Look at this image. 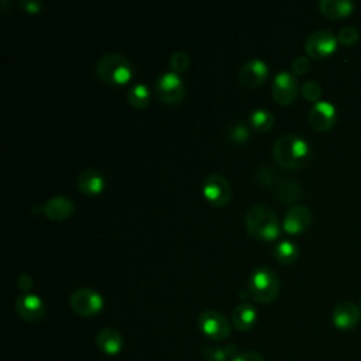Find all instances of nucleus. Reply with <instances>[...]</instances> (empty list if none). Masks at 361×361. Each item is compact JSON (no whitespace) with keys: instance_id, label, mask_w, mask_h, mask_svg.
I'll return each mask as SVG.
<instances>
[{"instance_id":"8","label":"nucleus","mask_w":361,"mask_h":361,"mask_svg":"<svg viewBox=\"0 0 361 361\" xmlns=\"http://www.w3.org/2000/svg\"><path fill=\"white\" fill-rule=\"evenodd\" d=\"M337 35L330 30H317L305 41V51L309 56L320 59L331 55L337 48Z\"/></svg>"},{"instance_id":"4","label":"nucleus","mask_w":361,"mask_h":361,"mask_svg":"<svg viewBox=\"0 0 361 361\" xmlns=\"http://www.w3.org/2000/svg\"><path fill=\"white\" fill-rule=\"evenodd\" d=\"M96 73L102 80L107 83L120 85L131 78L133 66L127 56L116 52H109L97 59Z\"/></svg>"},{"instance_id":"12","label":"nucleus","mask_w":361,"mask_h":361,"mask_svg":"<svg viewBox=\"0 0 361 361\" xmlns=\"http://www.w3.org/2000/svg\"><path fill=\"white\" fill-rule=\"evenodd\" d=\"M268 76V66L259 58H251L245 61L238 71V80L245 87H257Z\"/></svg>"},{"instance_id":"25","label":"nucleus","mask_w":361,"mask_h":361,"mask_svg":"<svg viewBox=\"0 0 361 361\" xmlns=\"http://www.w3.org/2000/svg\"><path fill=\"white\" fill-rule=\"evenodd\" d=\"M250 124L258 131H267L274 124V114L267 109H255L248 116Z\"/></svg>"},{"instance_id":"19","label":"nucleus","mask_w":361,"mask_h":361,"mask_svg":"<svg viewBox=\"0 0 361 361\" xmlns=\"http://www.w3.org/2000/svg\"><path fill=\"white\" fill-rule=\"evenodd\" d=\"M319 10L327 18L337 20L351 14L354 10V3L350 0H320Z\"/></svg>"},{"instance_id":"30","label":"nucleus","mask_w":361,"mask_h":361,"mask_svg":"<svg viewBox=\"0 0 361 361\" xmlns=\"http://www.w3.org/2000/svg\"><path fill=\"white\" fill-rule=\"evenodd\" d=\"M257 182L262 183V185H271L276 180V172L271 168V166H267V165H261L257 168L255 173H254Z\"/></svg>"},{"instance_id":"29","label":"nucleus","mask_w":361,"mask_h":361,"mask_svg":"<svg viewBox=\"0 0 361 361\" xmlns=\"http://www.w3.org/2000/svg\"><path fill=\"white\" fill-rule=\"evenodd\" d=\"M302 94L303 97L307 100V102H319L320 96H322V87L317 82L314 80H306L303 85H302Z\"/></svg>"},{"instance_id":"14","label":"nucleus","mask_w":361,"mask_h":361,"mask_svg":"<svg viewBox=\"0 0 361 361\" xmlns=\"http://www.w3.org/2000/svg\"><path fill=\"white\" fill-rule=\"evenodd\" d=\"M312 221V213L305 204H293L283 216V230L289 234H299L305 231Z\"/></svg>"},{"instance_id":"23","label":"nucleus","mask_w":361,"mask_h":361,"mask_svg":"<svg viewBox=\"0 0 361 361\" xmlns=\"http://www.w3.org/2000/svg\"><path fill=\"white\" fill-rule=\"evenodd\" d=\"M272 254L276 261H279L282 264H292L296 261V258L299 255V248L293 241L282 240L275 245Z\"/></svg>"},{"instance_id":"5","label":"nucleus","mask_w":361,"mask_h":361,"mask_svg":"<svg viewBox=\"0 0 361 361\" xmlns=\"http://www.w3.org/2000/svg\"><path fill=\"white\" fill-rule=\"evenodd\" d=\"M197 326H199V330L206 337L214 341H221L227 338L231 331V326L227 317L223 313L212 309L204 310L199 314Z\"/></svg>"},{"instance_id":"17","label":"nucleus","mask_w":361,"mask_h":361,"mask_svg":"<svg viewBox=\"0 0 361 361\" xmlns=\"http://www.w3.org/2000/svg\"><path fill=\"white\" fill-rule=\"evenodd\" d=\"M73 212V202L69 196L56 195L44 203V214L52 220H62Z\"/></svg>"},{"instance_id":"32","label":"nucleus","mask_w":361,"mask_h":361,"mask_svg":"<svg viewBox=\"0 0 361 361\" xmlns=\"http://www.w3.org/2000/svg\"><path fill=\"white\" fill-rule=\"evenodd\" d=\"M17 285L23 290V293H30V290L32 288V278L28 274L23 272V274H20V276L17 279Z\"/></svg>"},{"instance_id":"7","label":"nucleus","mask_w":361,"mask_h":361,"mask_svg":"<svg viewBox=\"0 0 361 361\" xmlns=\"http://www.w3.org/2000/svg\"><path fill=\"white\" fill-rule=\"evenodd\" d=\"M155 93L158 99L168 104H176L183 100L185 86L176 72H165L155 82Z\"/></svg>"},{"instance_id":"18","label":"nucleus","mask_w":361,"mask_h":361,"mask_svg":"<svg viewBox=\"0 0 361 361\" xmlns=\"http://www.w3.org/2000/svg\"><path fill=\"white\" fill-rule=\"evenodd\" d=\"M257 317H258V313L255 306L248 302H243L237 305L231 313L233 326L240 331L251 330L257 322Z\"/></svg>"},{"instance_id":"13","label":"nucleus","mask_w":361,"mask_h":361,"mask_svg":"<svg viewBox=\"0 0 361 361\" xmlns=\"http://www.w3.org/2000/svg\"><path fill=\"white\" fill-rule=\"evenodd\" d=\"M337 118L336 107L327 100H319L313 103L309 111V123L317 131L330 130Z\"/></svg>"},{"instance_id":"1","label":"nucleus","mask_w":361,"mask_h":361,"mask_svg":"<svg viewBox=\"0 0 361 361\" xmlns=\"http://www.w3.org/2000/svg\"><path fill=\"white\" fill-rule=\"evenodd\" d=\"M274 159L278 165L293 169L303 166L310 158V147L307 141L299 134H282L272 147Z\"/></svg>"},{"instance_id":"21","label":"nucleus","mask_w":361,"mask_h":361,"mask_svg":"<svg viewBox=\"0 0 361 361\" xmlns=\"http://www.w3.org/2000/svg\"><path fill=\"white\" fill-rule=\"evenodd\" d=\"M238 354V347L234 343H228L226 345L207 344L202 348L203 358L209 361H233Z\"/></svg>"},{"instance_id":"26","label":"nucleus","mask_w":361,"mask_h":361,"mask_svg":"<svg viewBox=\"0 0 361 361\" xmlns=\"http://www.w3.org/2000/svg\"><path fill=\"white\" fill-rule=\"evenodd\" d=\"M190 65V58L185 51H175L169 56V66L172 72H183L189 68Z\"/></svg>"},{"instance_id":"11","label":"nucleus","mask_w":361,"mask_h":361,"mask_svg":"<svg viewBox=\"0 0 361 361\" xmlns=\"http://www.w3.org/2000/svg\"><path fill=\"white\" fill-rule=\"evenodd\" d=\"M18 316L27 322H38L45 316V305L34 293H21L14 302Z\"/></svg>"},{"instance_id":"2","label":"nucleus","mask_w":361,"mask_h":361,"mask_svg":"<svg viewBox=\"0 0 361 361\" xmlns=\"http://www.w3.org/2000/svg\"><path fill=\"white\" fill-rule=\"evenodd\" d=\"M245 228L250 235L259 240H272L281 231L276 213L265 203H254L245 212Z\"/></svg>"},{"instance_id":"33","label":"nucleus","mask_w":361,"mask_h":361,"mask_svg":"<svg viewBox=\"0 0 361 361\" xmlns=\"http://www.w3.org/2000/svg\"><path fill=\"white\" fill-rule=\"evenodd\" d=\"M233 361H264V357L257 351L240 353Z\"/></svg>"},{"instance_id":"27","label":"nucleus","mask_w":361,"mask_h":361,"mask_svg":"<svg viewBox=\"0 0 361 361\" xmlns=\"http://www.w3.org/2000/svg\"><path fill=\"white\" fill-rule=\"evenodd\" d=\"M228 138L234 142H244L248 140L250 137V130L248 127L243 123V121H237V123H233L230 127H228Z\"/></svg>"},{"instance_id":"28","label":"nucleus","mask_w":361,"mask_h":361,"mask_svg":"<svg viewBox=\"0 0 361 361\" xmlns=\"http://www.w3.org/2000/svg\"><path fill=\"white\" fill-rule=\"evenodd\" d=\"M358 38H360L358 30L354 28V27H350V25H345V27L340 28L338 32H337V41L341 45H345V47L354 45L358 41Z\"/></svg>"},{"instance_id":"9","label":"nucleus","mask_w":361,"mask_h":361,"mask_svg":"<svg viewBox=\"0 0 361 361\" xmlns=\"http://www.w3.org/2000/svg\"><path fill=\"white\" fill-rule=\"evenodd\" d=\"M203 195L214 206H224L231 197V188L227 179L219 173H210L204 178Z\"/></svg>"},{"instance_id":"22","label":"nucleus","mask_w":361,"mask_h":361,"mask_svg":"<svg viewBox=\"0 0 361 361\" xmlns=\"http://www.w3.org/2000/svg\"><path fill=\"white\" fill-rule=\"evenodd\" d=\"M275 195L276 197L281 200V202H285V203H295L298 202L299 199H302L303 196V189H302V185L295 180V179H285V180H281L275 189Z\"/></svg>"},{"instance_id":"20","label":"nucleus","mask_w":361,"mask_h":361,"mask_svg":"<svg viewBox=\"0 0 361 361\" xmlns=\"http://www.w3.org/2000/svg\"><path fill=\"white\" fill-rule=\"evenodd\" d=\"M103 176L94 168H86L78 175V188L86 195H96L103 189Z\"/></svg>"},{"instance_id":"31","label":"nucleus","mask_w":361,"mask_h":361,"mask_svg":"<svg viewBox=\"0 0 361 361\" xmlns=\"http://www.w3.org/2000/svg\"><path fill=\"white\" fill-rule=\"evenodd\" d=\"M310 68V61L307 56H303V55H299L296 56L293 61H292V71L296 73V75H303L309 71Z\"/></svg>"},{"instance_id":"15","label":"nucleus","mask_w":361,"mask_h":361,"mask_svg":"<svg viewBox=\"0 0 361 361\" xmlns=\"http://www.w3.org/2000/svg\"><path fill=\"white\" fill-rule=\"evenodd\" d=\"M361 313L355 303L344 300L336 305L331 313V322L338 330H350L360 322Z\"/></svg>"},{"instance_id":"24","label":"nucleus","mask_w":361,"mask_h":361,"mask_svg":"<svg viewBox=\"0 0 361 361\" xmlns=\"http://www.w3.org/2000/svg\"><path fill=\"white\" fill-rule=\"evenodd\" d=\"M127 99L130 102V104L135 109H144L148 106L149 103V90L148 87L138 82V83H134L128 92H127Z\"/></svg>"},{"instance_id":"16","label":"nucleus","mask_w":361,"mask_h":361,"mask_svg":"<svg viewBox=\"0 0 361 361\" xmlns=\"http://www.w3.org/2000/svg\"><path fill=\"white\" fill-rule=\"evenodd\" d=\"M97 348L106 355H117L123 350V337L114 327H103L96 336Z\"/></svg>"},{"instance_id":"35","label":"nucleus","mask_w":361,"mask_h":361,"mask_svg":"<svg viewBox=\"0 0 361 361\" xmlns=\"http://www.w3.org/2000/svg\"><path fill=\"white\" fill-rule=\"evenodd\" d=\"M0 7H1V11L6 14V13L11 8V4H10L7 0H1V1H0Z\"/></svg>"},{"instance_id":"6","label":"nucleus","mask_w":361,"mask_h":361,"mask_svg":"<svg viewBox=\"0 0 361 361\" xmlns=\"http://www.w3.org/2000/svg\"><path fill=\"white\" fill-rule=\"evenodd\" d=\"M69 303L78 314L83 317H90L102 310L103 298L92 288H78L71 293Z\"/></svg>"},{"instance_id":"34","label":"nucleus","mask_w":361,"mask_h":361,"mask_svg":"<svg viewBox=\"0 0 361 361\" xmlns=\"http://www.w3.org/2000/svg\"><path fill=\"white\" fill-rule=\"evenodd\" d=\"M21 8H24L27 13H38L42 7V4L38 0H21L20 1Z\"/></svg>"},{"instance_id":"10","label":"nucleus","mask_w":361,"mask_h":361,"mask_svg":"<svg viewBox=\"0 0 361 361\" xmlns=\"http://www.w3.org/2000/svg\"><path fill=\"white\" fill-rule=\"evenodd\" d=\"M272 97L279 104H290L298 94V82L295 75L288 71H279L272 80Z\"/></svg>"},{"instance_id":"3","label":"nucleus","mask_w":361,"mask_h":361,"mask_svg":"<svg viewBox=\"0 0 361 361\" xmlns=\"http://www.w3.org/2000/svg\"><path fill=\"white\" fill-rule=\"evenodd\" d=\"M279 288L281 285L276 274L268 267H257L248 275V295L258 303L267 305L275 300L279 293Z\"/></svg>"}]
</instances>
